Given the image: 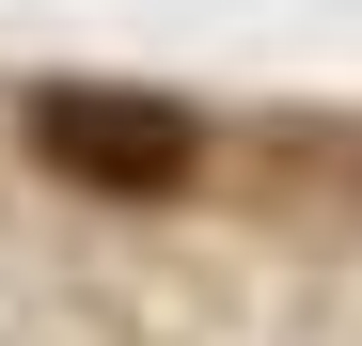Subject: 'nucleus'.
<instances>
[{"instance_id": "f257e3e1", "label": "nucleus", "mask_w": 362, "mask_h": 346, "mask_svg": "<svg viewBox=\"0 0 362 346\" xmlns=\"http://www.w3.org/2000/svg\"><path fill=\"white\" fill-rule=\"evenodd\" d=\"M32 157L64 173V189H95V205H173L189 189V110L173 95H127V79H47L32 95Z\"/></svg>"}]
</instances>
